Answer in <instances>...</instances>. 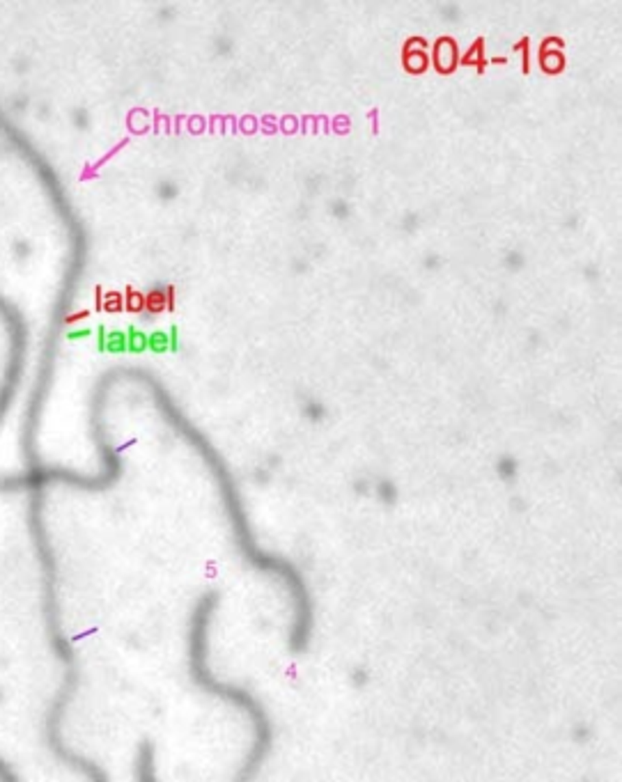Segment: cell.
<instances>
[{"instance_id":"obj_1","label":"cell","mask_w":622,"mask_h":782,"mask_svg":"<svg viewBox=\"0 0 622 782\" xmlns=\"http://www.w3.org/2000/svg\"><path fill=\"white\" fill-rule=\"evenodd\" d=\"M30 542L32 551H35L37 571H39V608H42L44 617V633H47L49 649L53 659L62 666L60 683L55 688V695L44 716L42 725V739L44 746L49 748L51 757L71 773H78L85 782H110L108 771L99 761L88 757V755L74 751L67 741H64L62 725L64 716H67L71 702H74L78 693V683H81V670H78V656L74 649V642L64 633L62 627V608H60V578H58V560L55 551L51 544L47 523L42 516V501L32 496L30 503Z\"/></svg>"},{"instance_id":"obj_2","label":"cell","mask_w":622,"mask_h":782,"mask_svg":"<svg viewBox=\"0 0 622 782\" xmlns=\"http://www.w3.org/2000/svg\"><path fill=\"white\" fill-rule=\"evenodd\" d=\"M221 608V594L216 590L202 592L193 603L188 615L186 633V672L188 679L200 693L214 700L227 702L251 720V744L234 773L232 782H255L273 748V720L262 700L251 688L241 683L227 681L212 670L209 663V647H212V624Z\"/></svg>"},{"instance_id":"obj_3","label":"cell","mask_w":622,"mask_h":782,"mask_svg":"<svg viewBox=\"0 0 622 782\" xmlns=\"http://www.w3.org/2000/svg\"><path fill=\"white\" fill-rule=\"evenodd\" d=\"M99 346L101 349H108V351H124L127 349V333H122V331L106 333L101 328L99 331Z\"/></svg>"},{"instance_id":"obj_4","label":"cell","mask_w":622,"mask_h":782,"mask_svg":"<svg viewBox=\"0 0 622 782\" xmlns=\"http://www.w3.org/2000/svg\"><path fill=\"white\" fill-rule=\"evenodd\" d=\"M147 346L152 351H166V349H170V333L156 331L152 335H147Z\"/></svg>"},{"instance_id":"obj_5","label":"cell","mask_w":622,"mask_h":782,"mask_svg":"<svg viewBox=\"0 0 622 782\" xmlns=\"http://www.w3.org/2000/svg\"><path fill=\"white\" fill-rule=\"evenodd\" d=\"M127 349L131 351H142L147 349V335L142 331H136V328H131L127 333Z\"/></svg>"},{"instance_id":"obj_6","label":"cell","mask_w":622,"mask_h":782,"mask_svg":"<svg viewBox=\"0 0 622 782\" xmlns=\"http://www.w3.org/2000/svg\"><path fill=\"white\" fill-rule=\"evenodd\" d=\"M0 782H21L18 773L14 771V766H12L3 755H0Z\"/></svg>"},{"instance_id":"obj_7","label":"cell","mask_w":622,"mask_h":782,"mask_svg":"<svg viewBox=\"0 0 622 782\" xmlns=\"http://www.w3.org/2000/svg\"><path fill=\"white\" fill-rule=\"evenodd\" d=\"M90 331H76V333H69L71 340H81V338H88Z\"/></svg>"}]
</instances>
